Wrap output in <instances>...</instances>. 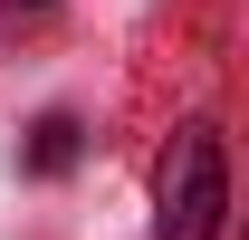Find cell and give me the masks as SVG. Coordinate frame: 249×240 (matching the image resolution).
I'll return each instance as SVG.
<instances>
[{
	"mask_svg": "<svg viewBox=\"0 0 249 240\" xmlns=\"http://www.w3.org/2000/svg\"><path fill=\"white\" fill-rule=\"evenodd\" d=\"M220 211H230L220 125H182L173 154H163V173H154V231L163 240H220Z\"/></svg>",
	"mask_w": 249,
	"mask_h": 240,
	"instance_id": "obj_1",
	"label": "cell"
},
{
	"mask_svg": "<svg viewBox=\"0 0 249 240\" xmlns=\"http://www.w3.org/2000/svg\"><path fill=\"white\" fill-rule=\"evenodd\" d=\"M77 154H87V125L77 116H38L29 125V173H67Z\"/></svg>",
	"mask_w": 249,
	"mask_h": 240,
	"instance_id": "obj_2",
	"label": "cell"
},
{
	"mask_svg": "<svg viewBox=\"0 0 249 240\" xmlns=\"http://www.w3.org/2000/svg\"><path fill=\"white\" fill-rule=\"evenodd\" d=\"M10 10H48V0H10Z\"/></svg>",
	"mask_w": 249,
	"mask_h": 240,
	"instance_id": "obj_3",
	"label": "cell"
}]
</instances>
